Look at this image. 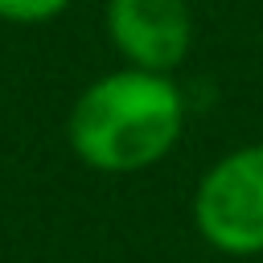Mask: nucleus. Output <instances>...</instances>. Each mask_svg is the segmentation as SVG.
Listing matches in <instances>:
<instances>
[{
	"label": "nucleus",
	"instance_id": "3",
	"mask_svg": "<svg viewBox=\"0 0 263 263\" xmlns=\"http://www.w3.org/2000/svg\"><path fill=\"white\" fill-rule=\"evenodd\" d=\"M107 33L127 66L173 74L193 49V12L185 0H107Z\"/></svg>",
	"mask_w": 263,
	"mask_h": 263
},
{
	"label": "nucleus",
	"instance_id": "4",
	"mask_svg": "<svg viewBox=\"0 0 263 263\" xmlns=\"http://www.w3.org/2000/svg\"><path fill=\"white\" fill-rule=\"evenodd\" d=\"M70 0H0V21L8 25H45L62 16Z\"/></svg>",
	"mask_w": 263,
	"mask_h": 263
},
{
	"label": "nucleus",
	"instance_id": "1",
	"mask_svg": "<svg viewBox=\"0 0 263 263\" xmlns=\"http://www.w3.org/2000/svg\"><path fill=\"white\" fill-rule=\"evenodd\" d=\"M185 127V99L168 74L111 70L82 86L66 115L70 152L95 173H144L160 164Z\"/></svg>",
	"mask_w": 263,
	"mask_h": 263
},
{
	"label": "nucleus",
	"instance_id": "2",
	"mask_svg": "<svg viewBox=\"0 0 263 263\" xmlns=\"http://www.w3.org/2000/svg\"><path fill=\"white\" fill-rule=\"evenodd\" d=\"M197 234L234 259L263 255V144L218 156L193 193Z\"/></svg>",
	"mask_w": 263,
	"mask_h": 263
}]
</instances>
